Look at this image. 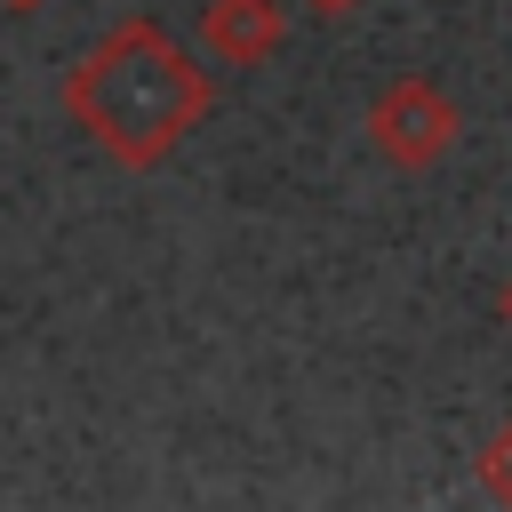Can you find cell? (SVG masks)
I'll return each mask as SVG.
<instances>
[{"mask_svg": "<svg viewBox=\"0 0 512 512\" xmlns=\"http://www.w3.org/2000/svg\"><path fill=\"white\" fill-rule=\"evenodd\" d=\"M56 104L112 168L144 176L216 112V80L160 16H120L88 56H72Z\"/></svg>", "mask_w": 512, "mask_h": 512, "instance_id": "1", "label": "cell"}, {"mask_svg": "<svg viewBox=\"0 0 512 512\" xmlns=\"http://www.w3.org/2000/svg\"><path fill=\"white\" fill-rule=\"evenodd\" d=\"M368 144H376V160L384 168H400V176H424V168H440L448 152H456V136H464V112H456V96L440 88V80H424V72H400V80H384L376 96H368Z\"/></svg>", "mask_w": 512, "mask_h": 512, "instance_id": "2", "label": "cell"}, {"mask_svg": "<svg viewBox=\"0 0 512 512\" xmlns=\"http://www.w3.org/2000/svg\"><path fill=\"white\" fill-rule=\"evenodd\" d=\"M280 40H288V0H208L200 8V56L224 72L280 56Z\"/></svg>", "mask_w": 512, "mask_h": 512, "instance_id": "3", "label": "cell"}, {"mask_svg": "<svg viewBox=\"0 0 512 512\" xmlns=\"http://www.w3.org/2000/svg\"><path fill=\"white\" fill-rule=\"evenodd\" d=\"M480 488H488L496 504H512V416H504V432L480 448Z\"/></svg>", "mask_w": 512, "mask_h": 512, "instance_id": "4", "label": "cell"}, {"mask_svg": "<svg viewBox=\"0 0 512 512\" xmlns=\"http://www.w3.org/2000/svg\"><path fill=\"white\" fill-rule=\"evenodd\" d=\"M312 8H320V16H352L360 0H312Z\"/></svg>", "mask_w": 512, "mask_h": 512, "instance_id": "5", "label": "cell"}, {"mask_svg": "<svg viewBox=\"0 0 512 512\" xmlns=\"http://www.w3.org/2000/svg\"><path fill=\"white\" fill-rule=\"evenodd\" d=\"M496 320H504V328H512V280H504V288H496Z\"/></svg>", "mask_w": 512, "mask_h": 512, "instance_id": "6", "label": "cell"}, {"mask_svg": "<svg viewBox=\"0 0 512 512\" xmlns=\"http://www.w3.org/2000/svg\"><path fill=\"white\" fill-rule=\"evenodd\" d=\"M0 8H8V16H32V8H48V0H0Z\"/></svg>", "mask_w": 512, "mask_h": 512, "instance_id": "7", "label": "cell"}]
</instances>
